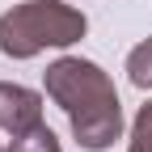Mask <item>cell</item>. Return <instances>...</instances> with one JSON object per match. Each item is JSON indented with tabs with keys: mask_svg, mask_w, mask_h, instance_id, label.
Listing matches in <instances>:
<instances>
[{
	"mask_svg": "<svg viewBox=\"0 0 152 152\" xmlns=\"http://www.w3.org/2000/svg\"><path fill=\"white\" fill-rule=\"evenodd\" d=\"M42 85H47V97L68 114L72 140L85 152L114 148V140L123 135V102L102 64L64 55L42 72Z\"/></svg>",
	"mask_w": 152,
	"mask_h": 152,
	"instance_id": "cell-1",
	"label": "cell"
},
{
	"mask_svg": "<svg viewBox=\"0 0 152 152\" xmlns=\"http://www.w3.org/2000/svg\"><path fill=\"white\" fill-rule=\"evenodd\" d=\"M127 80L135 89H152V34L127 55Z\"/></svg>",
	"mask_w": 152,
	"mask_h": 152,
	"instance_id": "cell-4",
	"label": "cell"
},
{
	"mask_svg": "<svg viewBox=\"0 0 152 152\" xmlns=\"http://www.w3.org/2000/svg\"><path fill=\"white\" fill-rule=\"evenodd\" d=\"M4 152H64V148H59V140H55V131L42 123V127L26 131V135H13V144Z\"/></svg>",
	"mask_w": 152,
	"mask_h": 152,
	"instance_id": "cell-5",
	"label": "cell"
},
{
	"mask_svg": "<svg viewBox=\"0 0 152 152\" xmlns=\"http://www.w3.org/2000/svg\"><path fill=\"white\" fill-rule=\"evenodd\" d=\"M34 127H42V93L13 85V80H0V131L26 135Z\"/></svg>",
	"mask_w": 152,
	"mask_h": 152,
	"instance_id": "cell-3",
	"label": "cell"
},
{
	"mask_svg": "<svg viewBox=\"0 0 152 152\" xmlns=\"http://www.w3.org/2000/svg\"><path fill=\"white\" fill-rule=\"evenodd\" d=\"M89 34V17L64 0H21L0 13V55L34 59L47 47H72Z\"/></svg>",
	"mask_w": 152,
	"mask_h": 152,
	"instance_id": "cell-2",
	"label": "cell"
},
{
	"mask_svg": "<svg viewBox=\"0 0 152 152\" xmlns=\"http://www.w3.org/2000/svg\"><path fill=\"white\" fill-rule=\"evenodd\" d=\"M131 148L152 152V97L135 110V123H131Z\"/></svg>",
	"mask_w": 152,
	"mask_h": 152,
	"instance_id": "cell-6",
	"label": "cell"
},
{
	"mask_svg": "<svg viewBox=\"0 0 152 152\" xmlns=\"http://www.w3.org/2000/svg\"><path fill=\"white\" fill-rule=\"evenodd\" d=\"M127 152H140V148H127Z\"/></svg>",
	"mask_w": 152,
	"mask_h": 152,
	"instance_id": "cell-7",
	"label": "cell"
},
{
	"mask_svg": "<svg viewBox=\"0 0 152 152\" xmlns=\"http://www.w3.org/2000/svg\"><path fill=\"white\" fill-rule=\"evenodd\" d=\"M0 152H4V148H0Z\"/></svg>",
	"mask_w": 152,
	"mask_h": 152,
	"instance_id": "cell-8",
	"label": "cell"
}]
</instances>
